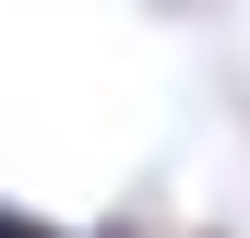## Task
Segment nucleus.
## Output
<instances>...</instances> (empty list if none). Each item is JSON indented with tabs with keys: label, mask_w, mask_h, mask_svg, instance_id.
Listing matches in <instances>:
<instances>
[{
	"label": "nucleus",
	"mask_w": 250,
	"mask_h": 238,
	"mask_svg": "<svg viewBox=\"0 0 250 238\" xmlns=\"http://www.w3.org/2000/svg\"><path fill=\"white\" fill-rule=\"evenodd\" d=\"M0 238H83V226H60L48 202H24V191H0Z\"/></svg>",
	"instance_id": "f257e3e1"
},
{
	"label": "nucleus",
	"mask_w": 250,
	"mask_h": 238,
	"mask_svg": "<svg viewBox=\"0 0 250 238\" xmlns=\"http://www.w3.org/2000/svg\"><path fill=\"white\" fill-rule=\"evenodd\" d=\"M203 238H227V226H203Z\"/></svg>",
	"instance_id": "f03ea898"
}]
</instances>
